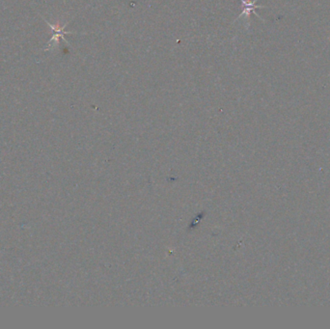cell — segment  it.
Instances as JSON below:
<instances>
[{
	"label": "cell",
	"instance_id": "obj_1",
	"mask_svg": "<svg viewBox=\"0 0 330 329\" xmlns=\"http://www.w3.org/2000/svg\"><path fill=\"white\" fill-rule=\"evenodd\" d=\"M45 22L49 25V27H51V29H52V32L54 33L53 36H52V38L50 40V42H49L48 45H47L46 51H49V50H51L52 48H54L56 45H59V42H60V40L59 39L63 40L64 42H65L67 45H70L69 42L65 39V35H66V34H73V33H72V32H66V31H65V27H67V24L64 25L63 27H60V26H58V25H57V26L52 25L51 23H49L47 20H45Z\"/></svg>",
	"mask_w": 330,
	"mask_h": 329
},
{
	"label": "cell",
	"instance_id": "obj_2",
	"mask_svg": "<svg viewBox=\"0 0 330 329\" xmlns=\"http://www.w3.org/2000/svg\"><path fill=\"white\" fill-rule=\"evenodd\" d=\"M256 1L257 0H254V1H251V0H241V4L243 5V10L240 14V16L235 20V22H237L238 20L241 19L242 16H244V18H246V19H249V16H250V14L251 13H254L258 18L261 19V17L255 12V10L256 9H259V8H264L265 6L257 5L256 4Z\"/></svg>",
	"mask_w": 330,
	"mask_h": 329
}]
</instances>
